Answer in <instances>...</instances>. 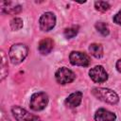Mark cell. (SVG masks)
<instances>
[{
    "mask_svg": "<svg viewBox=\"0 0 121 121\" xmlns=\"http://www.w3.org/2000/svg\"><path fill=\"white\" fill-rule=\"evenodd\" d=\"M1 6V11L3 13H7V14H16L18 12L21 11L22 7L19 4L13 3V2H7V1H3L0 4Z\"/></svg>",
    "mask_w": 121,
    "mask_h": 121,
    "instance_id": "9",
    "label": "cell"
},
{
    "mask_svg": "<svg viewBox=\"0 0 121 121\" xmlns=\"http://www.w3.org/2000/svg\"><path fill=\"white\" fill-rule=\"evenodd\" d=\"M112 20H113V22H114L115 24L121 26V10L118 11V12L113 16V19H112Z\"/></svg>",
    "mask_w": 121,
    "mask_h": 121,
    "instance_id": "19",
    "label": "cell"
},
{
    "mask_svg": "<svg viewBox=\"0 0 121 121\" xmlns=\"http://www.w3.org/2000/svg\"><path fill=\"white\" fill-rule=\"evenodd\" d=\"M89 75L92 80L96 83H101L108 79V74L101 65H96L94 68H92L89 71Z\"/></svg>",
    "mask_w": 121,
    "mask_h": 121,
    "instance_id": "8",
    "label": "cell"
},
{
    "mask_svg": "<svg viewBox=\"0 0 121 121\" xmlns=\"http://www.w3.org/2000/svg\"><path fill=\"white\" fill-rule=\"evenodd\" d=\"M92 94L99 100L112 105L116 104L119 101V97L117 94L108 88H100V87L94 88L92 90Z\"/></svg>",
    "mask_w": 121,
    "mask_h": 121,
    "instance_id": "1",
    "label": "cell"
},
{
    "mask_svg": "<svg viewBox=\"0 0 121 121\" xmlns=\"http://www.w3.org/2000/svg\"><path fill=\"white\" fill-rule=\"evenodd\" d=\"M89 51L95 58L99 59L103 56V47L99 43H91L89 46Z\"/></svg>",
    "mask_w": 121,
    "mask_h": 121,
    "instance_id": "13",
    "label": "cell"
},
{
    "mask_svg": "<svg viewBox=\"0 0 121 121\" xmlns=\"http://www.w3.org/2000/svg\"><path fill=\"white\" fill-rule=\"evenodd\" d=\"M28 48L24 43H15L11 45L9 51V56L13 64L21 63L27 56Z\"/></svg>",
    "mask_w": 121,
    "mask_h": 121,
    "instance_id": "2",
    "label": "cell"
},
{
    "mask_svg": "<svg viewBox=\"0 0 121 121\" xmlns=\"http://www.w3.org/2000/svg\"><path fill=\"white\" fill-rule=\"evenodd\" d=\"M95 26L96 30H97L101 35H103V36H107V35L110 33L109 26H108V25H107L106 23H104V22H97Z\"/></svg>",
    "mask_w": 121,
    "mask_h": 121,
    "instance_id": "15",
    "label": "cell"
},
{
    "mask_svg": "<svg viewBox=\"0 0 121 121\" xmlns=\"http://www.w3.org/2000/svg\"><path fill=\"white\" fill-rule=\"evenodd\" d=\"M55 78L58 83L63 85V84L71 83L72 81H74V79L76 78V75L70 69L66 67H60V69L57 70L55 74Z\"/></svg>",
    "mask_w": 121,
    "mask_h": 121,
    "instance_id": "5",
    "label": "cell"
},
{
    "mask_svg": "<svg viewBox=\"0 0 121 121\" xmlns=\"http://www.w3.org/2000/svg\"><path fill=\"white\" fill-rule=\"evenodd\" d=\"M78 32V26H70V27H67L64 29V36L65 38L67 39H71V38H74Z\"/></svg>",
    "mask_w": 121,
    "mask_h": 121,
    "instance_id": "16",
    "label": "cell"
},
{
    "mask_svg": "<svg viewBox=\"0 0 121 121\" xmlns=\"http://www.w3.org/2000/svg\"><path fill=\"white\" fill-rule=\"evenodd\" d=\"M40 28L43 31H49L51 30L56 25V16L52 12H45L43 13L39 20Z\"/></svg>",
    "mask_w": 121,
    "mask_h": 121,
    "instance_id": "7",
    "label": "cell"
},
{
    "mask_svg": "<svg viewBox=\"0 0 121 121\" xmlns=\"http://www.w3.org/2000/svg\"><path fill=\"white\" fill-rule=\"evenodd\" d=\"M53 47H54V42L50 38H44V39L41 40L40 43H39V44H38L39 52L42 55H47V54H49L52 51Z\"/></svg>",
    "mask_w": 121,
    "mask_h": 121,
    "instance_id": "11",
    "label": "cell"
},
{
    "mask_svg": "<svg viewBox=\"0 0 121 121\" xmlns=\"http://www.w3.org/2000/svg\"><path fill=\"white\" fill-rule=\"evenodd\" d=\"M69 60L71 64L78 66H84V67H87L91 61L87 54L79 51H72L69 55Z\"/></svg>",
    "mask_w": 121,
    "mask_h": 121,
    "instance_id": "6",
    "label": "cell"
},
{
    "mask_svg": "<svg viewBox=\"0 0 121 121\" xmlns=\"http://www.w3.org/2000/svg\"><path fill=\"white\" fill-rule=\"evenodd\" d=\"M95 8L98 11L105 12L110 9V4L108 2H105V1H96L95 3Z\"/></svg>",
    "mask_w": 121,
    "mask_h": 121,
    "instance_id": "17",
    "label": "cell"
},
{
    "mask_svg": "<svg viewBox=\"0 0 121 121\" xmlns=\"http://www.w3.org/2000/svg\"><path fill=\"white\" fill-rule=\"evenodd\" d=\"M10 27L12 30H19L23 27V20L21 18L15 17L10 21Z\"/></svg>",
    "mask_w": 121,
    "mask_h": 121,
    "instance_id": "18",
    "label": "cell"
},
{
    "mask_svg": "<svg viewBox=\"0 0 121 121\" xmlns=\"http://www.w3.org/2000/svg\"><path fill=\"white\" fill-rule=\"evenodd\" d=\"M116 119L115 113L106 110V109H98L95 114V121H114Z\"/></svg>",
    "mask_w": 121,
    "mask_h": 121,
    "instance_id": "10",
    "label": "cell"
},
{
    "mask_svg": "<svg viewBox=\"0 0 121 121\" xmlns=\"http://www.w3.org/2000/svg\"><path fill=\"white\" fill-rule=\"evenodd\" d=\"M11 112L17 121H42L39 116L28 112L26 110H25L19 106L12 107Z\"/></svg>",
    "mask_w": 121,
    "mask_h": 121,
    "instance_id": "4",
    "label": "cell"
},
{
    "mask_svg": "<svg viewBox=\"0 0 121 121\" xmlns=\"http://www.w3.org/2000/svg\"><path fill=\"white\" fill-rule=\"evenodd\" d=\"M48 104V95L43 92L35 93L30 97V108L33 111H42Z\"/></svg>",
    "mask_w": 121,
    "mask_h": 121,
    "instance_id": "3",
    "label": "cell"
},
{
    "mask_svg": "<svg viewBox=\"0 0 121 121\" xmlns=\"http://www.w3.org/2000/svg\"><path fill=\"white\" fill-rule=\"evenodd\" d=\"M1 70H0V74H1V77H0V79L3 80L7 75H8V62H7V58H6V55L4 53L3 50H1Z\"/></svg>",
    "mask_w": 121,
    "mask_h": 121,
    "instance_id": "14",
    "label": "cell"
},
{
    "mask_svg": "<svg viewBox=\"0 0 121 121\" xmlns=\"http://www.w3.org/2000/svg\"><path fill=\"white\" fill-rule=\"evenodd\" d=\"M116 69H117V71H118V72H120V73H121V59H120V60H117V62H116Z\"/></svg>",
    "mask_w": 121,
    "mask_h": 121,
    "instance_id": "20",
    "label": "cell"
},
{
    "mask_svg": "<svg viewBox=\"0 0 121 121\" xmlns=\"http://www.w3.org/2000/svg\"><path fill=\"white\" fill-rule=\"evenodd\" d=\"M81 99H82V93L81 92H75V93H72L71 95H69L67 96L64 103L69 108H76L80 104Z\"/></svg>",
    "mask_w": 121,
    "mask_h": 121,
    "instance_id": "12",
    "label": "cell"
}]
</instances>
